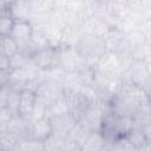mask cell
I'll return each mask as SVG.
<instances>
[{"mask_svg": "<svg viewBox=\"0 0 151 151\" xmlns=\"http://www.w3.org/2000/svg\"><path fill=\"white\" fill-rule=\"evenodd\" d=\"M146 68H147V72H149V76L151 78V61L146 63Z\"/></svg>", "mask_w": 151, "mask_h": 151, "instance_id": "obj_34", "label": "cell"}, {"mask_svg": "<svg viewBox=\"0 0 151 151\" xmlns=\"http://www.w3.org/2000/svg\"><path fill=\"white\" fill-rule=\"evenodd\" d=\"M138 29H139V31L142 32V34L144 35L146 42L151 41V19L144 20V21L139 25Z\"/></svg>", "mask_w": 151, "mask_h": 151, "instance_id": "obj_27", "label": "cell"}, {"mask_svg": "<svg viewBox=\"0 0 151 151\" xmlns=\"http://www.w3.org/2000/svg\"><path fill=\"white\" fill-rule=\"evenodd\" d=\"M9 12L15 21H29L32 15L31 1H26V0L11 1Z\"/></svg>", "mask_w": 151, "mask_h": 151, "instance_id": "obj_8", "label": "cell"}, {"mask_svg": "<svg viewBox=\"0 0 151 151\" xmlns=\"http://www.w3.org/2000/svg\"><path fill=\"white\" fill-rule=\"evenodd\" d=\"M144 147H145L147 151H151V143H146V145H145Z\"/></svg>", "mask_w": 151, "mask_h": 151, "instance_id": "obj_35", "label": "cell"}, {"mask_svg": "<svg viewBox=\"0 0 151 151\" xmlns=\"http://www.w3.org/2000/svg\"><path fill=\"white\" fill-rule=\"evenodd\" d=\"M97 71L109 76L112 79H122L123 70L119 63V58L114 52L106 51L97 61L94 67Z\"/></svg>", "mask_w": 151, "mask_h": 151, "instance_id": "obj_2", "label": "cell"}, {"mask_svg": "<svg viewBox=\"0 0 151 151\" xmlns=\"http://www.w3.org/2000/svg\"><path fill=\"white\" fill-rule=\"evenodd\" d=\"M37 99V94L32 91L24 90L20 93V104H19V114L22 118H31L32 110Z\"/></svg>", "mask_w": 151, "mask_h": 151, "instance_id": "obj_10", "label": "cell"}, {"mask_svg": "<svg viewBox=\"0 0 151 151\" xmlns=\"http://www.w3.org/2000/svg\"><path fill=\"white\" fill-rule=\"evenodd\" d=\"M46 111H47V104L42 99L37 97L34 106H33V110H32L31 118L33 120H39V119L46 118Z\"/></svg>", "mask_w": 151, "mask_h": 151, "instance_id": "obj_22", "label": "cell"}, {"mask_svg": "<svg viewBox=\"0 0 151 151\" xmlns=\"http://www.w3.org/2000/svg\"><path fill=\"white\" fill-rule=\"evenodd\" d=\"M50 122H51V125L53 129V133H55L60 137L67 138L68 132L77 125L78 119L76 118V116L73 113L67 112V113L50 118Z\"/></svg>", "mask_w": 151, "mask_h": 151, "instance_id": "obj_5", "label": "cell"}, {"mask_svg": "<svg viewBox=\"0 0 151 151\" xmlns=\"http://www.w3.org/2000/svg\"><path fill=\"white\" fill-rule=\"evenodd\" d=\"M9 91H11V88L8 86H1V88H0V109L6 107Z\"/></svg>", "mask_w": 151, "mask_h": 151, "instance_id": "obj_28", "label": "cell"}, {"mask_svg": "<svg viewBox=\"0 0 151 151\" xmlns=\"http://www.w3.org/2000/svg\"><path fill=\"white\" fill-rule=\"evenodd\" d=\"M83 38V33L80 31V27L77 26H66V28L63 32L61 38V45L60 47H70V48H77L80 40Z\"/></svg>", "mask_w": 151, "mask_h": 151, "instance_id": "obj_9", "label": "cell"}, {"mask_svg": "<svg viewBox=\"0 0 151 151\" xmlns=\"http://www.w3.org/2000/svg\"><path fill=\"white\" fill-rule=\"evenodd\" d=\"M59 67H61L65 71V73H72V72H78L83 70L84 67H86V64L77 48L60 47L59 48Z\"/></svg>", "mask_w": 151, "mask_h": 151, "instance_id": "obj_1", "label": "cell"}, {"mask_svg": "<svg viewBox=\"0 0 151 151\" xmlns=\"http://www.w3.org/2000/svg\"><path fill=\"white\" fill-rule=\"evenodd\" d=\"M137 151H147L145 147H140V149H137Z\"/></svg>", "mask_w": 151, "mask_h": 151, "instance_id": "obj_36", "label": "cell"}, {"mask_svg": "<svg viewBox=\"0 0 151 151\" xmlns=\"http://www.w3.org/2000/svg\"><path fill=\"white\" fill-rule=\"evenodd\" d=\"M70 112V109L64 99V97L59 98L58 100L53 101L51 105L47 106V111H46V118H52V117H55V116H60V114H64V113H67Z\"/></svg>", "mask_w": 151, "mask_h": 151, "instance_id": "obj_16", "label": "cell"}, {"mask_svg": "<svg viewBox=\"0 0 151 151\" xmlns=\"http://www.w3.org/2000/svg\"><path fill=\"white\" fill-rule=\"evenodd\" d=\"M107 151H112V150H107Z\"/></svg>", "mask_w": 151, "mask_h": 151, "instance_id": "obj_37", "label": "cell"}, {"mask_svg": "<svg viewBox=\"0 0 151 151\" xmlns=\"http://www.w3.org/2000/svg\"><path fill=\"white\" fill-rule=\"evenodd\" d=\"M44 151H46V150H44Z\"/></svg>", "mask_w": 151, "mask_h": 151, "instance_id": "obj_38", "label": "cell"}, {"mask_svg": "<svg viewBox=\"0 0 151 151\" xmlns=\"http://www.w3.org/2000/svg\"><path fill=\"white\" fill-rule=\"evenodd\" d=\"M53 133V129L48 118H42L39 120H34L31 126V138L38 142H45Z\"/></svg>", "mask_w": 151, "mask_h": 151, "instance_id": "obj_7", "label": "cell"}, {"mask_svg": "<svg viewBox=\"0 0 151 151\" xmlns=\"http://www.w3.org/2000/svg\"><path fill=\"white\" fill-rule=\"evenodd\" d=\"M66 138L60 137L55 133H52L44 142V150L46 151H64Z\"/></svg>", "mask_w": 151, "mask_h": 151, "instance_id": "obj_18", "label": "cell"}, {"mask_svg": "<svg viewBox=\"0 0 151 151\" xmlns=\"http://www.w3.org/2000/svg\"><path fill=\"white\" fill-rule=\"evenodd\" d=\"M80 149L81 151H107L111 150V143L107 142L101 131H92L80 145Z\"/></svg>", "mask_w": 151, "mask_h": 151, "instance_id": "obj_6", "label": "cell"}, {"mask_svg": "<svg viewBox=\"0 0 151 151\" xmlns=\"http://www.w3.org/2000/svg\"><path fill=\"white\" fill-rule=\"evenodd\" d=\"M125 37H126V40L130 42V45H131L133 48H134L136 46H139V45L146 42L144 35L142 34V32H140L138 28L134 29L133 32L129 33V34H125Z\"/></svg>", "mask_w": 151, "mask_h": 151, "instance_id": "obj_24", "label": "cell"}, {"mask_svg": "<svg viewBox=\"0 0 151 151\" xmlns=\"http://www.w3.org/2000/svg\"><path fill=\"white\" fill-rule=\"evenodd\" d=\"M31 41H32V45H33L35 52L50 47L47 37H46V34L42 33V32H35V31H33L32 37H31Z\"/></svg>", "mask_w": 151, "mask_h": 151, "instance_id": "obj_21", "label": "cell"}, {"mask_svg": "<svg viewBox=\"0 0 151 151\" xmlns=\"http://www.w3.org/2000/svg\"><path fill=\"white\" fill-rule=\"evenodd\" d=\"M64 151H81V149H80V145H78L76 142L70 140V139L66 138Z\"/></svg>", "mask_w": 151, "mask_h": 151, "instance_id": "obj_29", "label": "cell"}, {"mask_svg": "<svg viewBox=\"0 0 151 151\" xmlns=\"http://www.w3.org/2000/svg\"><path fill=\"white\" fill-rule=\"evenodd\" d=\"M112 151H137V147L127 139L126 136L119 137L111 143Z\"/></svg>", "mask_w": 151, "mask_h": 151, "instance_id": "obj_20", "label": "cell"}, {"mask_svg": "<svg viewBox=\"0 0 151 151\" xmlns=\"http://www.w3.org/2000/svg\"><path fill=\"white\" fill-rule=\"evenodd\" d=\"M144 91L146 92V94H147V96H149V98L151 99V78H150L149 83L145 85V87H144Z\"/></svg>", "mask_w": 151, "mask_h": 151, "instance_id": "obj_33", "label": "cell"}, {"mask_svg": "<svg viewBox=\"0 0 151 151\" xmlns=\"http://www.w3.org/2000/svg\"><path fill=\"white\" fill-rule=\"evenodd\" d=\"M64 91H65V87L63 83L55 81V80H45L40 84L35 94L38 98L42 99L48 106L53 101L61 98L64 94Z\"/></svg>", "mask_w": 151, "mask_h": 151, "instance_id": "obj_3", "label": "cell"}, {"mask_svg": "<svg viewBox=\"0 0 151 151\" xmlns=\"http://www.w3.org/2000/svg\"><path fill=\"white\" fill-rule=\"evenodd\" d=\"M53 8H54V1L52 0H32L31 1L32 15L50 14L53 11Z\"/></svg>", "mask_w": 151, "mask_h": 151, "instance_id": "obj_15", "label": "cell"}, {"mask_svg": "<svg viewBox=\"0 0 151 151\" xmlns=\"http://www.w3.org/2000/svg\"><path fill=\"white\" fill-rule=\"evenodd\" d=\"M127 139L137 147V149H140V147H144L146 145V139H145V136L143 133V130L140 127H133L127 134H126Z\"/></svg>", "mask_w": 151, "mask_h": 151, "instance_id": "obj_19", "label": "cell"}, {"mask_svg": "<svg viewBox=\"0 0 151 151\" xmlns=\"http://www.w3.org/2000/svg\"><path fill=\"white\" fill-rule=\"evenodd\" d=\"M0 70H12L11 68V61L8 57L0 55Z\"/></svg>", "mask_w": 151, "mask_h": 151, "instance_id": "obj_31", "label": "cell"}, {"mask_svg": "<svg viewBox=\"0 0 151 151\" xmlns=\"http://www.w3.org/2000/svg\"><path fill=\"white\" fill-rule=\"evenodd\" d=\"M32 59L41 71H47L52 67H58L59 66V48L47 47L45 50L38 51L33 54Z\"/></svg>", "mask_w": 151, "mask_h": 151, "instance_id": "obj_4", "label": "cell"}, {"mask_svg": "<svg viewBox=\"0 0 151 151\" xmlns=\"http://www.w3.org/2000/svg\"><path fill=\"white\" fill-rule=\"evenodd\" d=\"M18 52H19V46L14 38H12L11 35L0 38V55L12 58Z\"/></svg>", "mask_w": 151, "mask_h": 151, "instance_id": "obj_12", "label": "cell"}, {"mask_svg": "<svg viewBox=\"0 0 151 151\" xmlns=\"http://www.w3.org/2000/svg\"><path fill=\"white\" fill-rule=\"evenodd\" d=\"M20 138L8 131L0 132V151H17Z\"/></svg>", "mask_w": 151, "mask_h": 151, "instance_id": "obj_13", "label": "cell"}, {"mask_svg": "<svg viewBox=\"0 0 151 151\" xmlns=\"http://www.w3.org/2000/svg\"><path fill=\"white\" fill-rule=\"evenodd\" d=\"M32 33H33V28L29 21H15L11 37L14 38L18 44H20L29 40Z\"/></svg>", "mask_w": 151, "mask_h": 151, "instance_id": "obj_11", "label": "cell"}, {"mask_svg": "<svg viewBox=\"0 0 151 151\" xmlns=\"http://www.w3.org/2000/svg\"><path fill=\"white\" fill-rule=\"evenodd\" d=\"M20 93L19 91L11 90L7 99V105L6 107L13 113V114H19V104H20Z\"/></svg>", "mask_w": 151, "mask_h": 151, "instance_id": "obj_23", "label": "cell"}, {"mask_svg": "<svg viewBox=\"0 0 151 151\" xmlns=\"http://www.w3.org/2000/svg\"><path fill=\"white\" fill-rule=\"evenodd\" d=\"M0 13H1V15H0V34H1V37L11 35L14 24H15V20L11 14L9 8L1 9Z\"/></svg>", "mask_w": 151, "mask_h": 151, "instance_id": "obj_14", "label": "cell"}, {"mask_svg": "<svg viewBox=\"0 0 151 151\" xmlns=\"http://www.w3.org/2000/svg\"><path fill=\"white\" fill-rule=\"evenodd\" d=\"M28 57H26L25 54L18 52L15 55H13L12 58H9V61H11V68L14 70V68H24L25 65L27 64L28 61Z\"/></svg>", "mask_w": 151, "mask_h": 151, "instance_id": "obj_25", "label": "cell"}, {"mask_svg": "<svg viewBox=\"0 0 151 151\" xmlns=\"http://www.w3.org/2000/svg\"><path fill=\"white\" fill-rule=\"evenodd\" d=\"M132 57L134 61H140V63H149L151 61V46L147 42H144L139 46H136L132 51Z\"/></svg>", "mask_w": 151, "mask_h": 151, "instance_id": "obj_17", "label": "cell"}, {"mask_svg": "<svg viewBox=\"0 0 151 151\" xmlns=\"http://www.w3.org/2000/svg\"><path fill=\"white\" fill-rule=\"evenodd\" d=\"M12 70H0V85L6 86L9 80V74Z\"/></svg>", "mask_w": 151, "mask_h": 151, "instance_id": "obj_30", "label": "cell"}, {"mask_svg": "<svg viewBox=\"0 0 151 151\" xmlns=\"http://www.w3.org/2000/svg\"><path fill=\"white\" fill-rule=\"evenodd\" d=\"M13 116H15V114H13L7 107L0 109V132L7 131V125Z\"/></svg>", "mask_w": 151, "mask_h": 151, "instance_id": "obj_26", "label": "cell"}, {"mask_svg": "<svg viewBox=\"0 0 151 151\" xmlns=\"http://www.w3.org/2000/svg\"><path fill=\"white\" fill-rule=\"evenodd\" d=\"M142 130H143V133H144V136H145L146 142H147V143H151V124L145 125L144 127H142Z\"/></svg>", "mask_w": 151, "mask_h": 151, "instance_id": "obj_32", "label": "cell"}]
</instances>
